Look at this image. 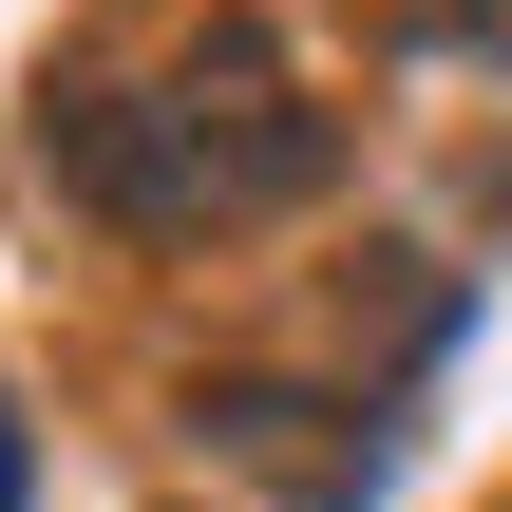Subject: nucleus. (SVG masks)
Listing matches in <instances>:
<instances>
[{
	"mask_svg": "<svg viewBox=\"0 0 512 512\" xmlns=\"http://www.w3.org/2000/svg\"><path fill=\"white\" fill-rule=\"evenodd\" d=\"M38 171L114 247H266L285 209L342 190V95L266 19H114L38 76Z\"/></svg>",
	"mask_w": 512,
	"mask_h": 512,
	"instance_id": "f257e3e1",
	"label": "nucleus"
},
{
	"mask_svg": "<svg viewBox=\"0 0 512 512\" xmlns=\"http://www.w3.org/2000/svg\"><path fill=\"white\" fill-rule=\"evenodd\" d=\"M190 456H209V475H266L285 512H361V494H380V399L209 361V380H190Z\"/></svg>",
	"mask_w": 512,
	"mask_h": 512,
	"instance_id": "f03ea898",
	"label": "nucleus"
}]
</instances>
